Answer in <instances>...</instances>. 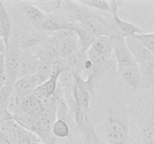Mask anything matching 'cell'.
Masks as SVG:
<instances>
[{"instance_id":"cell-1","label":"cell","mask_w":154,"mask_h":144,"mask_svg":"<svg viewBox=\"0 0 154 144\" xmlns=\"http://www.w3.org/2000/svg\"><path fill=\"white\" fill-rule=\"evenodd\" d=\"M104 136L108 144H129V119L123 108L109 111L104 125Z\"/></svg>"},{"instance_id":"cell-2","label":"cell","mask_w":154,"mask_h":144,"mask_svg":"<svg viewBox=\"0 0 154 144\" xmlns=\"http://www.w3.org/2000/svg\"><path fill=\"white\" fill-rule=\"evenodd\" d=\"M138 116L141 144H154V92L140 102Z\"/></svg>"},{"instance_id":"cell-3","label":"cell","mask_w":154,"mask_h":144,"mask_svg":"<svg viewBox=\"0 0 154 144\" xmlns=\"http://www.w3.org/2000/svg\"><path fill=\"white\" fill-rule=\"evenodd\" d=\"M22 52L20 46V36L12 34L4 52L7 83L14 85L17 80Z\"/></svg>"},{"instance_id":"cell-4","label":"cell","mask_w":154,"mask_h":144,"mask_svg":"<svg viewBox=\"0 0 154 144\" xmlns=\"http://www.w3.org/2000/svg\"><path fill=\"white\" fill-rule=\"evenodd\" d=\"M111 4V22L114 27L116 35H120L121 37L126 38L131 37L135 34H142L143 30L138 28L134 24L130 23L127 21H124L120 19L118 16V8L123 4L122 1H109Z\"/></svg>"},{"instance_id":"cell-5","label":"cell","mask_w":154,"mask_h":144,"mask_svg":"<svg viewBox=\"0 0 154 144\" xmlns=\"http://www.w3.org/2000/svg\"><path fill=\"white\" fill-rule=\"evenodd\" d=\"M114 57L119 71L132 65L138 64L134 59L126 44V39L120 35H114Z\"/></svg>"},{"instance_id":"cell-6","label":"cell","mask_w":154,"mask_h":144,"mask_svg":"<svg viewBox=\"0 0 154 144\" xmlns=\"http://www.w3.org/2000/svg\"><path fill=\"white\" fill-rule=\"evenodd\" d=\"M61 6L66 16L78 23H84L96 14L90 8L81 4L79 1H62Z\"/></svg>"},{"instance_id":"cell-7","label":"cell","mask_w":154,"mask_h":144,"mask_svg":"<svg viewBox=\"0 0 154 144\" xmlns=\"http://www.w3.org/2000/svg\"><path fill=\"white\" fill-rule=\"evenodd\" d=\"M71 22L72 21L69 20L66 15L57 12L51 14H47L46 18L43 21L33 25L35 29L38 31L46 33H54L60 29L68 28Z\"/></svg>"},{"instance_id":"cell-8","label":"cell","mask_w":154,"mask_h":144,"mask_svg":"<svg viewBox=\"0 0 154 144\" xmlns=\"http://www.w3.org/2000/svg\"><path fill=\"white\" fill-rule=\"evenodd\" d=\"M32 52L38 56L41 61H48L53 64H55L61 58L59 55L58 42L53 35H50L45 39Z\"/></svg>"},{"instance_id":"cell-9","label":"cell","mask_w":154,"mask_h":144,"mask_svg":"<svg viewBox=\"0 0 154 144\" xmlns=\"http://www.w3.org/2000/svg\"><path fill=\"white\" fill-rule=\"evenodd\" d=\"M40 63L41 59L32 51H23L20 62L18 79L23 76L35 74Z\"/></svg>"},{"instance_id":"cell-10","label":"cell","mask_w":154,"mask_h":144,"mask_svg":"<svg viewBox=\"0 0 154 144\" xmlns=\"http://www.w3.org/2000/svg\"><path fill=\"white\" fill-rule=\"evenodd\" d=\"M125 39L128 48L132 53L134 59L139 65L151 61L154 55L142 44L140 40L132 36L127 37Z\"/></svg>"},{"instance_id":"cell-11","label":"cell","mask_w":154,"mask_h":144,"mask_svg":"<svg viewBox=\"0 0 154 144\" xmlns=\"http://www.w3.org/2000/svg\"><path fill=\"white\" fill-rule=\"evenodd\" d=\"M39 85L37 75H29L19 78L14 84L13 93L20 98H23L33 93Z\"/></svg>"},{"instance_id":"cell-12","label":"cell","mask_w":154,"mask_h":144,"mask_svg":"<svg viewBox=\"0 0 154 144\" xmlns=\"http://www.w3.org/2000/svg\"><path fill=\"white\" fill-rule=\"evenodd\" d=\"M68 28L73 30L78 36L80 50L87 52L93 45L96 38L91 34L82 24L76 22H71Z\"/></svg>"},{"instance_id":"cell-13","label":"cell","mask_w":154,"mask_h":144,"mask_svg":"<svg viewBox=\"0 0 154 144\" xmlns=\"http://www.w3.org/2000/svg\"><path fill=\"white\" fill-rule=\"evenodd\" d=\"M91 47L105 59L111 60L112 56H114V47L113 36L96 38Z\"/></svg>"},{"instance_id":"cell-14","label":"cell","mask_w":154,"mask_h":144,"mask_svg":"<svg viewBox=\"0 0 154 144\" xmlns=\"http://www.w3.org/2000/svg\"><path fill=\"white\" fill-rule=\"evenodd\" d=\"M49 36L48 33L35 29V31L20 37V46L23 51L35 50Z\"/></svg>"},{"instance_id":"cell-15","label":"cell","mask_w":154,"mask_h":144,"mask_svg":"<svg viewBox=\"0 0 154 144\" xmlns=\"http://www.w3.org/2000/svg\"><path fill=\"white\" fill-rule=\"evenodd\" d=\"M87 58V52H83L81 50H78L67 58H63V60L66 69L70 70L72 73L81 74V72L84 71V63Z\"/></svg>"},{"instance_id":"cell-16","label":"cell","mask_w":154,"mask_h":144,"mask_svg":"<svg viewBox=\"0 0 154 144\" xmlns=\"http://www.w3.org/2000/svg\"><path fill=\"white\" fill-rule=\"evenodd\" d=\"M0 31L7 46L12 34V20L5 2L3 1H0Z\"/></svg>"},{"instance_id":"cell-17","label":"cell","mask_w":154,"mask_h":144,"mask_svg":"<svg viewBox=\"0 0 154 144\" xmlns=\"http://www.w3.org/2000/svg\"><path fill=\"white\" fill-rule=\"evenodd\" d=\"M72 74H73L75 85H76L77 88H78V92H79L80 97H81L84 110H85V112H87V113L89 114L90 100H91L92 96L94 94L92 92L90 88H89L88 85H87L85 80L83 79L81 74L72 73Z\"/></svg>"},{"instance_id":"cell-18","label":"cell","mask_w":154,"mask_h":144,"mask_svg":"<svg viewBox=\"0 0 154 144\" xmlns=\"http://www.w3.org/2000/svg\"><path fill=\"white\" fill-rule=\"evenodd\" d=\"M20 107L26 113L37 117L44 110V105L33 93L21 98Z\"/></svg>"},{"instance_id":"cell-19","label":"cell","mask_w":154,"mask_h":144,"mask_svg":"<svg viewBox=\"0 0 154 144\" xmlns=\"http://www.w3.org/2000/svg\"><path fill=\"white\" fill-rule=\"evenodd\" d=\"M121 76L123 80L134 89L141 88V76L139 69V64L129 66L123 69L121 71Z\"/></svg>"},{"instance_id":"cell-20","label":"cell","mask_w":154,"mask_h":144,"mask_svg":"<svg viewBox=\"0 0 154 144\" xmlns=\"http://www.w3.org/2000/svg\"><path fill=\"white\" fill-rule=\"evenodd\" d=\"M59 55L61 58H66L68 56L80 50L79 39L78 34L75 33L69 38L58 42Z\"/></svg>"},{"instance_id":"cell-21","label":"cell","mask_w":154,"mask_h":144,"mask_svg":"<svg viewBox=\"0 0 154 144\" xmlns=\"http://www.w3.org/2000/svg\"><path fill=\"white\" fill-rule=\"evenodd\" d=\"M141 76V88H154V64L148 62L139 65Z\"/></svg>"},{"instance_id":"cell-22","label":"cell","mask_w":154,"mask_h":144,"mask_svg":"<svg viewBox=\"0 0 154 144\" xmlns=\"http://www.w3.org/2000/svg\"><path fill=\"white\" fill-rule=\"evenodd\" d=\"M22 10L26 17L32 22V24H36L41 22L46 18L47 14L41 10L36 5L29 4H23L22 7Z\"/></svg>"},{"instance_id":"cell-23","label":"cell","mask_w":154,"mask_h":144,"mask_svg":"<svg viewBox=\"0 0 154 144\" xmlns=\"http://www.w3.org/2000/svg\"><path fill=\"white\" fill-rule=\"evenodd\" d=\"M54 68V64L48 61H41L35 74L38 79L39 85L46 82L51 78Z\"/></svg>"},{"instance_id":"cell-24","label":"cell","mask_w":154,"mask_h":144,"mask_svg":"<svg viewBox=\"0 0 154 144\" xmlns=\"http://www.w3.org/2000/svg\"><path fill=\"white\" fill-rule=\"evenodd\" d=\"M14 91V85L6 83L0 88V110H8L9 101Z\"/></svg>"},{"instance_id":"cell-25","label":"cell","mask_w":154,"mask_h":144,"mask_svg":"<svg viewBox=\"0 0 154 144\" xmlns=\"http://www.w3.org/2000/svg\"><path fill=\"white\" fill-rule=\"evenodd\" d=\"M52 131L54 136L58 138L67 137L70 133L68 122L62 118H57L53 126Z\"/></svg>"},{"instance_id":"cell-26","label":"cell","mask_w":154,"mask_h":144,"mask_svg":"<svg viewBox=\"0 0 154 144\" xmlns=\"http://www.w3.org/2000/svg\"><path fill=\"white\" fill-rule=\"evenodd\" d=\"M81 4L91 8L97 9L102 11L109 12L111 11V4L109 1L105 0H81L79 1Z\"/></svg>"},{"instance_id":"cell-27","label":"cell","mask_w":154,"mask_h":144,"mask_svg":"<svg viewBox=\"0 0 154 144\" xmlns=\"http://www.w3.org/2000/svg\"><path fill=\"white\" fill-rule=\"evenodd\" d=\"M132 37L135 38L142 43V44L154 55V33L151 34H138Z\"/></svg>"},{"instance_id":"cell-28","label":"cell","mask_w":154,"mask_h":144,"mask_svg":"<svg viewBox=\"0 0 154 144\" xmlns=\"http://www.w3.org/2000/svg\"><path fill=\"white\" fill-rule=\"evenodd\" d=\"M33 94L40 101L42 102V104H45L51 98V97H50L48 94V90H47V87L45 83L41 84V85L38 86L37 88L34 90L33 92Z\"/></svg>"},{"instance_id":"cell-29","label":"cell","mask_w":154,"mask_h":144,"mask_svg":"<svg viewBox=\"0 0 154 144\" xmlns=\"http://www.w3.org/2000/svg\"><path fill=\"white\" fill-rule=\"evenodd\" d=\"M7 83L4 53L0 54V88H2Z\"/></svg>"},{"instance_id":"cell-30","label":"cell","mask_w":154,"mask_h":144,"mask_svg":"<svg viewBox=\"0 0 154 144\" xmlns=\"http://www.w3.org/2000/svg\"><path fill=\"white\" fill-rule=\"evenodd\" d=\"M84 144H105L99 135L96 132V129H93L90 134L88 137L84 140Z\"/></svg>"},{"instance_id":"cell-31","label":"cell","mask_w":154,"mask_h":144,"mask_svg":"<svg viewBox=\"0 0 154 144\" xmlns=\"http://www.w3.org/2000/svg\"><path fill=\"white\" fill-rule=\"evenodd\" d=\"M6 50V44L2 38L0 36V54L4 53Z\"/></svg>"},{"instance_id":"cell-32","label":"cell","mask_w":154,"mask_h":144,"mask_svg":"<svg viewBox=\"0 0 154 144\" xmlns=\"http://www.w3.org/2000/svg\"><path fill=\"white\" fill-rule=\"evenodd\" d=\"M32 144H42V143H41V142H32Z\"/></svg>"},{"instance_id":"cell-33","label":"cell","mask_w":154,"mask_h":144,"mask_svg":"<svg viewBox=\"0 0 154 144\" xmlns=\"http://www.w3.org/2000/svg\"><path fill=\"white\" fill-rule=\"evenodd\" d=\"M153 33H154V30H153Z\"/></svg>"}]
</instances>
